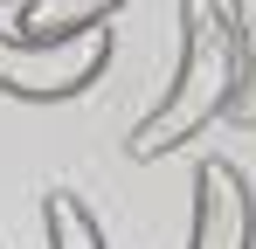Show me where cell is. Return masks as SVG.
Returning <instances> with one entry per match:
<instances>
[{
	"label": "cell",
	"mask_w": 256,
	"mask_h": 249,
	"mask_svg": "<svg viewBox=\"0 0 256 249\" xmlns=\"http://www.w3.org/2000/svg\"><path fill=\"white\" fill-rule=\"evenodd\" d=\"M242 97V48H236V14L222 0H180V62H173L166 97L138 118L125 152L138 166L180 152L187 138H201L214 118H228Z\"/></svg>",
	"instance_id": "6da1fadb"
},
{
	"label": "cell",
	"mask_w": 256,
	"mask_h": 249,
	"mask_svg": "<svg viewBox=\"0 0 256 249\" xmlns=\"http://www.w3.org/2000/svg\"><path fill=\"white\" fill-rule=\"evenodd\" d=\"M111 70V28H90L70 42H21L0 28V97L21 104H70Z\"/></svg>",
	"instance_id": "7a4b0ae2"
},
{
	"label": "cell",
	"mask_w": 256,
	"mask_h": 249,
	"mask_svg": "<svg viewBox=\"0 0 256 249\" xmlns=\"http://www.w3.org/2000/svg\"><path fill=\"white\" fill-rule=\"evenodd\" d=\"M187 249H256V194L242 166L208 152L194 166V208H187Z\"/></svg>",
	"instance_id": "3957f363"
},
{
	"label": "cell",
	"mask_w": 256,
	"mask_h": 249,
	"mask_svg": "<svg viewBox=\"0 0 256 249\" xmlns=\"http://www.w3.org/2000/svg\"><path fill=\"white\" fill-rule=\"evenodd\" d=\"M42 242L48 249H104V228L84 208V194H70V187H48L42 194Z\"/></svg>",
	"instance_id": "5b68a950"
},
{
	"label": "cell",
	"mask_w": 256,
	"mask_h": 249,
	"mask_svg": "<svg viewBox=\"0 0 256 249\" xmlns=\"http://www.w3.org/2000/svg\"><path fill=\"white\" fill-rule=\"evenodd\" d=\"M118 7H132V0H14L7 35H21V42H70V35L104 28Z\"/></svg>",
	"instance_id": "277c9868"
},
{
	"label": "cell",
	"mask_w": 256,
	"mask_h": 249,
	"mask_svg": "<svg viewBox=\"0 0 256 249\" xmlns=\"http://www.w3.org/2000/svg\"><path fill=\"white\" fill-rule=\"evenodd\" d=\"M236 14V48H242V97H236V124H256V0H228Z\"/></svg>",
	"instance_id": "8992f818"
},
{
	"label": "cell",
	"mask_w": 256,
	"mask_h": 249,
	"mask_svg": "<svg viewBox=\"0 0 256 249\" xmlns=\"http://www.w3.org/2000/svg\"><path fill=\"white\" fill-rule=\"evenodd\" d=\"M0 7H14V0H0Z\"/></svg>",
	"instance_id": "52a82bcc"
}]
</instances>
